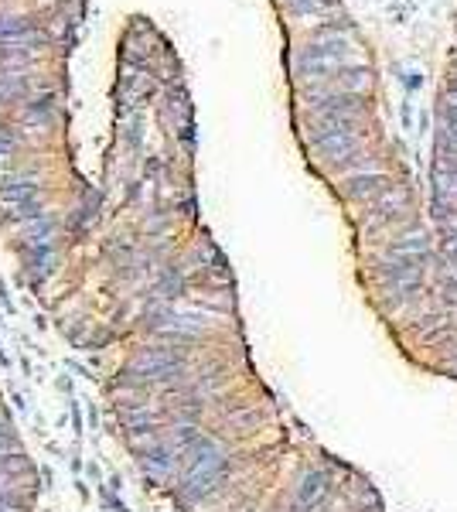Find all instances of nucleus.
<instances>
[{
	"label": "nucleus",
	"mask_w": 457,
	"mask_h": 512,
	"mask_svg": "<svg viewBox=\"0 0 457 512\" xmlns=\"http://www.w3.org/2000/svg\"><path fill=\"white\" fill-rule=\"evenodd\" d=\"M434 192L440 209H451L457 216V164L440 161L434 171Z\"/></svg>",
	"instance_id": "nucleus-2"
},
{
	"label": "nucleus",
	"mask_w": 457,
	"mask_h": 512,
	"mask_svg": "<svg viewBox=\"0 0 457 512\" xmlns=\"http://www.w3.org/2000/svg\"><path fill=\"white\" fill-rule=\"evenodd\" d=\"M345 55H348V48H345V35H324L321 41H314L311 48H304V55H301V76L307 79H328V76H335L338 69L345 65Z\"/></svg>",
	"instance_id": "nucleus-1"
},
{
	"label": "nucleus",
	"mask_w": 457,
	"mask_h": 512,
	"mask_svg": "<svg viewBox=\"0 0 457 512\" xmlns=\"http://www.w3.org/2000/svg\"><path fill=\"white\" fill-rule=\"evenodd\" d=\"M451 134L457 137V93L451 96Z\"/></svg>",
	"instance_id": "nucleus-3"
}]
</instances>
